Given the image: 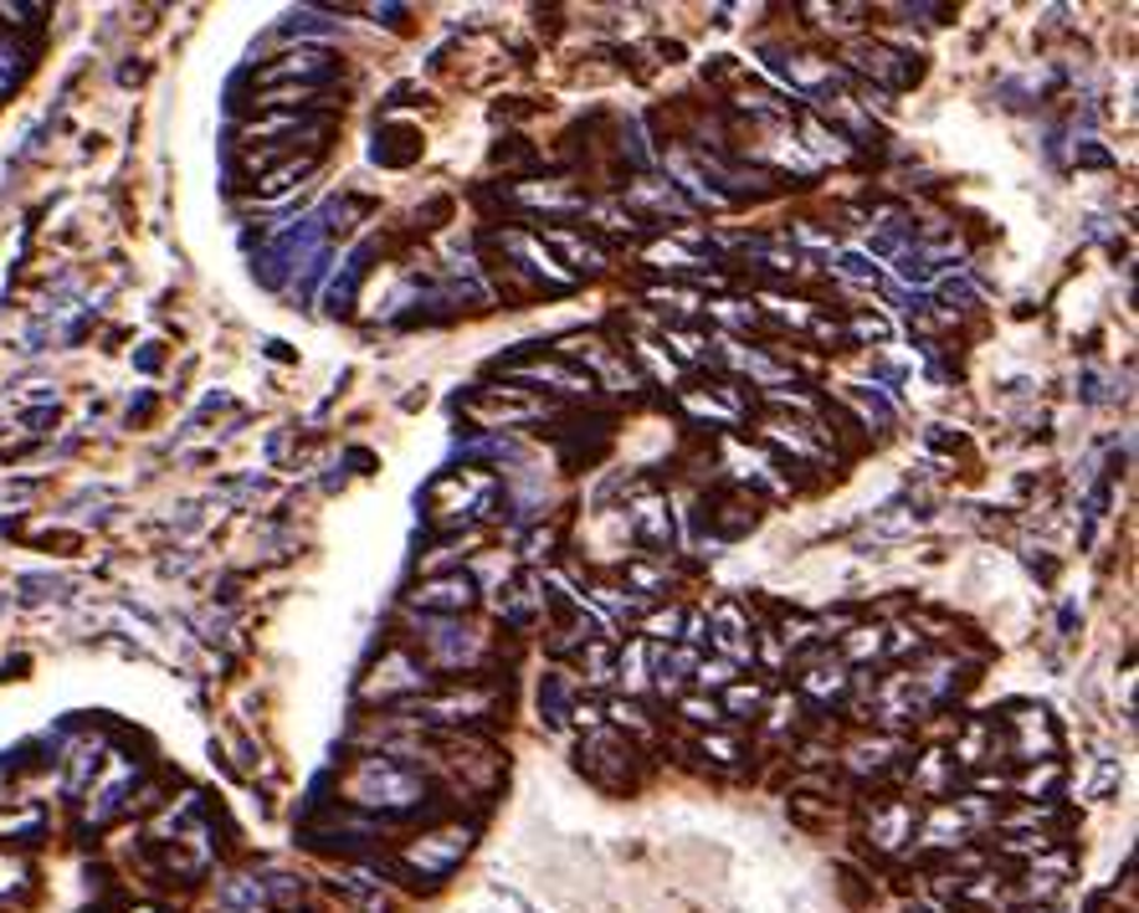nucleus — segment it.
I'll return each mask as SVG.
<instances>
[{
    "mask_svg": "<svg viewBox=\"0 0 1139 913\" xmlns=\"http://www.w3.org/2000/svg\"><path fill=\"white\" fill-rule=\"evenodd\" d=\"M539 159V149L529 145V139H503V145H493V165H503V170H523V165H534Z\"/></svg>",
    "mask_w": 1139,
    "mask_h": 913,
    "instance_id": "14",
    "label": "nucleus"
},
{
    "mask_svg": "<svg viewBox=\"0 0 1139 913\" xmlns=\"http://www.w3.org/2000/svg\"><path fill=\"white\" fill-rule=\"evenodd\" d=\"M627 211L637 216L642 226H662L657 216H688L693 206H688L683 196H678V186H668V180H657V175H631L627 180Z\"/></svg>",
    "mask_w": 1139,
    "mask_h": 913,
    "instance_id": "7",
    "label": "nucleus"
},
{
    "mask_svg": "<svg viewBox=\"0 0 1139 913\" xmlns=\"http://www.w3.org/2000/svg\"><path fill=\"white\" fill-rule=\"evenodd\" d=\"M427 683H431V667H427V657H416V652L406 647L401 636H390V647L380 652L376 673L364 677L360 698H370V703H386V708H396V703H406V698H421V688H427Z\"/></svg>",
    "mask_w": 1139,
    "mask_h": 913,
    "instance_id": "3",
    "label": "nucleus"
},
{
    "mask_svg": "<svg viewBox=\"0 0 1139 913\" xmlns=\"http://www.w3.org/2000/svg\"><path fill=\"white\" fill-rule=\"evenodd\" d=\"M668 345L678 349V359H688V365H698V359H709V339H703V334H693V329H672L668 334Z\"/></svg>",
    "mask_w": 1139,
    "mask_h": 913,
    "instance_id": "17",
    "label": "nucleus"
},
{
    "mask_svg": "<svg viewBox=\"0 0 1139 913\" xmlns=\"http://www.w3.org/2000/svg\"><path fill=\"white\" fill-rule=\"evenodd\" d=\"M698 750H703L713 765H729V770L745 760V740H739V734H698Z\"/></svg>",
    "mask_w": 1139,
    "mask_h": 913,
    "instance_id": "13",
    "label": "nucleus"
},
{
    "mask_svg": "<svg viewBox=\"0 0 1139 913\" xmlns=\"http://www.w3.org/2000/svg\"><path fill=\"white\" fill-rule=\"evenodd\" d=\"M576 765H580V775H590L601 791L631 795V791H637V781H642V744L601 724V728H590L586 740H580V760H576Z\"/></svg>",
    "mask_w": 1139,
    "mask_h": 913,
    "instance_id": "1",
    "label": "nucleus"
},
{
    "mask_svg": "<svg viewBox=\"0 0 1139 913\" xmlns=\"http://www.w3.org/2000/svg\"><path fill=\"white\" fill-rule=\"evenodd\" d=\"M544 241H554V247L570 257V267H580L586 278H596V272L606 267V247H601L596 237H586V231H570V226H550V231H544Z\"/></svg>",
    "mask_w": 1139,
    "mask_h": 913,
    "instance_id": "9",
    "label": "nucleus"
},
{
    "mask_svg": "<svg viewBox=\"0 0 1139 913\" xmlns=\"http://www.w3.org/2000/svg\"><path fill=\"white\" fill-rule=\"evenodd\" d=\"M421 791H427V781L390 755L360 760L354 781H349V801L354 806H380V811H411V806L421 811Z\"/></svg>",
    "mask_w": 1139,
    "mask_h": 913,
    "instance_id": "2",
    "label": "nucleus"
},
{
    "mask_svg": "<svg viewBox=\"0 0 1139 913\" xmlns=\"http://www.w3.org/2000/svg\"><path fill=\"white\" fill-rule=\"evenodd\" d=\"M678 714H683L688 724H698L703 734H709L713 724H725V714H719V698H683V703H678Z\"/></svg>",
    "mask_w": 1139,
    "mask_h": 913,
    "instance_id": "15",
    "label": "nucleus"
},
{
    "mask_svg": "<svg viewBox=\"0 0 1139 913\" xmlns=\"http://www.w3.org/2000/svg\"><path fill=\"white\" fill-rule=\"evenodd\" d=\"M370 155H376V165L406 170V165H416V159H421V133H416V129H380L376 145H370Z\"/></svg>",
    "mask_w": 1139,
    "mask_h": 913,
    "instance_id": "10",
    "label": "nucleus"
},
{
    "mask_svg": "<svg viewBox=\"0 0 1139 913\" xmlns=\"http://www.w3.org/2000/svg\"><path fill=\"white\" fill-rule=\"evenodd\" d=\"M631 534H637V544H642L647 555H668V549H672L668 504H662V498H642V504H631Z\"/></svg>",
    "mask_w": 1139,
    "mask_h": 913,
    "instance_id": "8",
    "label": "nucleus"
},
{
    "mask_svg": "<svg viewBox=\"0 0 1139 913\" xmlns=\"http://www.w3.org/2000/svg\"><path fill=\"white\" fill-rule=\"evenodd\" d=\"M570 688H564L560 673H544V683H539V714H544V728H560L564 714H570Z\"/></svg>",
    "mask_w": 1139,
    "mask_h": 913,
    "instance_id": "11",
    "label": "nucleus"
},
{
    "mask_svg": "<svg viewBox=\"0 0 1139 913\" xmlns=\"http://www.w3.org/2000/svg\"><path fill=\"white\" fill-rule=\"evenodd\" d=\"M760 708H765V688L760 683H729L725 688V703H719V714H735V718H760Z\"/></svg>",
    "mask_w": 1139,
    "mask_h": 913,
    "instance_id": "12",
    "label": "nucleus"
},
{
    "mask_svg": "<svg viewBox=\"0 0 1139 913\" xmlns=\"http://www.w3.org/2000/svg\"><path fill=\"white\" fill-rule=\"evenodd\" d=\"M698 688H729L735 683V662H725V657H698Z\"/></svg>",
    "mask_w": 1139,
    "mask_h": 913,
    "instance_id": "16",
    "label": "nucleus"
},
{
    "mask_svg": "<svg viewBox=\"0 0 1139 913\" xmlns=\"http://www.w3.org/2000/svg\"><path fill=\"white\" fill-rule=\"evenodd\" d=\"M842 72L847 78L878 82V93H883V88H913V82L925 78V62L893 52V47H883V41L858 37V41H847L842 47Z\"/></svg>",
    "mask_w": 1139,
    "mask_h": 913,
    "instance_id": "5",
    "label": "nucleus"
},
{
    "mask_svg": "<svg viewBox=\"0 0 1139 913\" xmlns=\"http://www.w3.org/2000/svg\"><path fill=\"white\" fill-rule=\"evenodd\" d=\"M411 606L427 611V616H442V622H452V616H462V611L478 606V585H472V575L452 569V575H437V580L416 585V591H411Z\"/></svg>",
    "mask_w": 1139,
    "mask_h": 913,
    "instance_id": "6",
    "label": "nucleus"
},
{
    "mask_svg": "<svg viewBox=\"0 0 1139 913\" xmlns=\"http://www.w3.org/2000/svg\"><path fill=\"white\" fill-rule=\"evenodd\" d=\"M765 518L760 493H750L745 483H713L703 498H698V529L713 534V539H745Z\"/></svg>",
    "mask_w": 1139,
    "mask_h": 913,
    "instance_id": "4",
    "label": "nucleus"
},
{
    "mask_svg": "<svg viewBox=\"0 0 1139 913\" xmlns=\"http://www.w3.org/2000/svg\"><path fill=\"white\" fill-rule=\"evenodd\" d=\"M847 334H858V339H888V324L883 318H872V314H852Z\"/></svg>",
    "mask_w": 1139,
    "mask_h": 913,
    "instance_id": "18",
    "label": "nucleus"
}]
</instances>
